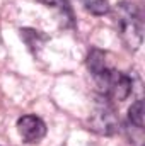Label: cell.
<instances>
[{"mask_svg":"<svg viewBox=\"0 0 145 146\" xmlns=\"http://www.w3.org/2000/svg\"><path fill=\"white\" fill-rule=\"evenodd\" d=\"M17 131H19L21 138L26 143L36 145V143H39L46 136V124L38 115L28 114V115L19 117V121H17Z\"/></svg>","mask_w":145,"mask_h":146,"instance_id":"4","label":"cell"},{"mask_svg":"<svg viewBox=\"0 0 145 146\" xmlns=\"http://www.w3.org/2000/svg\"><path fill=\"white\" fill-rule=\"evenodd\" d=\"M89 129L101 134V136H113L119 129V121L109 104L97 106L96 110L89 117Z\"/></svg>","mask_w":145,"mask_h":146,"instance_id":"3","label":"cell"},{"mask_svg":"<svg viewBox=\"0 0 145 146\" xmlns=\"http://www.w3.org/2000/svg\"><path fill=\"white\" fill-rule=\"evenodd\" d=\"M21 37H24L26 44L33 49V48H41L43 42L46 41V36L41 34V31H34V29H21Z\"/></svg>","mask_w":145,"mask_h":146,"instance_id":"9","label":"cell"},{"mask_svg":"<svg viewBox=\"0 0 145 146\" xmlns=\"http://www.w3.org/2000/svg\"><path fill=\"white\" fill-rule=\"evenodd\" d=\"M87 68L92 73V76H97V75H101L106 70V54H104V51H101L97 48L91 49V53L87 56Z\"/></svg>","mask_w":145,"mask_h":146,"instance_id":"6","label":"cell"},{"mask_svg":"<svg viewBox=\"0 0 145 146\" xmlns=\"http://www.w3.org/2000/svg\"><path fill=\"white\" fill-rule=\"evenodd\" d=\"M144 117H145L144 100L138 99V100H135V102L132 104V107L128 109V119H130V122H132L135 127L142 129V127H144Z\"/></svg>","mask_w":145,"mask_h":146,"instance_id":"7","label":"cell"},{"mask_svg":"<svg viewBox=\"0 0 145 146\" xmlns=\"http://www.w3.org/2000/svg\"><path fill=\"white\" fill-rule=\"evenodd\" d=\"M80 3L92 15H106L109 12L108 0H80Z\"/></svg>","mask_w":145,"mask_h":146,"instance_id":"8","label":"cell"},{"mask_svg":"<svg viewBox=\"0 0 145 146\" xmlns=\"http://www.w3.org/2000/svg\"><path fill=\"white\" fill-rule=\"evenodd\" d=\"M41 2L46 7L56 10L58 17H60V21H62V24L65 27H72L73 24H75L73 10H72V7H70V3H68V0H41Z\"/></svg>","mask_w":145,"mask_h":146,"instance_id":"5","label":"cell"},{"mask_svg":"<svg viewBox=\"0 0 145 146\" xmlns=\"http://www.w3.org/2000/svg\"><path fill=\"white\" fill-rule=\"evenodd\" d=\"M116 19L121 41L130 51H137L144 41V22L135 3L119 2L116 5Z\"/></svg>","mask_w":145,"mask_h":146,"instance_id":"1","label":"cell"},{"mask_svg":"<svg viewBox=\"0 0 145 146\" xmlns=\"http://www.w3.org/2000/svg\"><path fill=\"white\" fill-rule=\"evenodd\" d=\"M96 78V83L99 87V90L104 94V97H108L111 100H125L130 94H132V78L128 75L116 70H109L106 68L104 72Z\"/></svg>","mask_w":145,"mask_h":146,"instance_id":"2","label":"cell"}]
</instances>
